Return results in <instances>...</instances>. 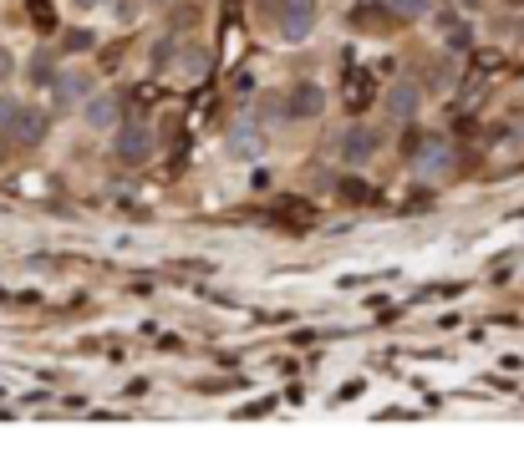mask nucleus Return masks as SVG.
<instances>
[{"label": "nucleus", "instance_id": "7", "mask_svg": "<svg viewBox=\"0 0 524 472\" xmlns=\"http://www.w3.org/2000/svg\"><path fill=\"white\" fill-rule=\"evenodd\" d=\"M82 117H87V127H112V122H117V97L87 92V107H82Z\"/></svg>", "mask_w": 524, "mask_h": 472}, {"label": "nucleus", "instance_id": "2", "mask_svg": "<svg viewBox=\"0 0 524 472\" xmlns=\"http://www.w3.org/2000/svg\"><path fill=\"white\" fill-rule=\"evenodd\" d=\"M311 31H316V0H280V36L305 41Z\"/></svg>", "mask_w": 524, "mask_h": 472}, {"label": "nucleus", "instance_id": "10", "mask_svg": "<svg viewBox=\"0 0 524 472\" xmlns=\"http://www.w3.org/2000/svg\"><path fill=\"white\" fill-rule=\"evenodd\" d=\"M51 92L62 97V102H82V97L92 92V81L82 77V72H62V77H51Z\"/></svg>", "mask_w": 524, "mask_h": 472}, {"label": "nucleus", "instance_id": "15", "mask_svg": "<svg viewBox=\"0 0 524 472\" xmlns=\"http://www.w3.org/2000/svg\"><path fill=\"white\" fill-rule=\"evenodd\" d=\"M31 81H51V66H47V56H36V66H31Z\"/></svg>", "mask_w": 524, "mask_h": 472}, {"label": "nucleus", "instance_id": "3", "mask_svg": "<svg viewBox=\"0 0 524 472\" xmlns=\"http://www.w3.org/2000/svg\"><path fill=\"white\" fill-rule=\"evenodd\" d=\"M321 112H326V92H321L316 81H301V87H290L286 117H296V122H311V117H321Z\"/></svg>", "mask_w": 524, "mask_h": 472}, {"label": "nucleus", "instance_id": "16", "mask_svg": "<svg viewBox=\"0 0 524 472\" xmlns=\"http://www.w3.org/2000/svg\"><path fill=\"white\" fill-rule=\"evenodd\" d=\"M11 77V51H0V81Z\"/></svg>", "mask_w": 524, "mask_h": 472}, {"label": "nucleus", "instance_id": "18", "mask_svg": "<svg viewBox=\"0 0 524 472\" xmlns=\"http://www.w3.org/2000/svg\"><path fill=\"white\" fill-rule=\"evenodd\" d=\"M520 36H524V21H520Z\"/></svg>", "mask_w": 524, "mask_h": 472}, {"label": "nucleus", "instance_id": "4", "mask_svg": "<svg viewBox=\"0 0 524 472\" xmlns=\"http://www.w3.org/2000/svg\"><path fill=\"white\" fill-rule=\"evenodd\" d=\"M377 153V138H372V127H347V132H341V142H336V157H341V163H366V157Z\"/></svg>", "mask_w": 524, "mask_h": 472}, {"label": "nucleus", "instance_id": "13", "mask_svg": "<svg viewBox=\"0 0 524 472\" xmlns=\"http://www.w3.org/2000/svg\"><path fill=\"white\" fill-rule=\"evenodd\" d=\"M448 26V46H468V31H463L459 21H443Z\"/></svg>", "mask_w": 524, "mask_h": 472}, {"label": "nucleus", "instance_id": "17", "mask_svg": "<svg viewBox=\"0 0 524 472\" xmlns=\"http://www.w3.org/2000/svg\"><path fill=\"white\" fill-rule=\"evenodd\" d=\"M72 5H82V11H87V5H97V0H72Z\"/></svg>", "mask_w": 524, "mask_h": 472}, {"label": "nucleus", "instance_id": "1", "mask_svg": "<svg viewBox=\"0 0 524 472\" xmlns=\"http://www.w3.org/2000/svg\"><path fill=\"white\" fill-rule=\"evenodd\" d=\"M0 132H11L16 142H41L47 112L31 107V102H0Z\"/></svg>", "mask_w": 524, "mask_h": 472}, {"label": "nucleus", "instance_id": "5", "mask_svg": "<svg viewBox=\"0 0 524 472\" xmlns=\"http://www.w3.org/2000/svg\"><path fill=\"white\" fill-rule=\"evenodd\" d=\"M229 153L235 157H260L265 153V132H260L254 122H235L229 127Z\"/></svg>", "mask_w": 524, "mask_h": 472}, {"label": "nucleus", "instance_id": "14", "mask_svg": "<svg viewBox=\"0 0 524 472\" xmlns=\"http://www.w3.org/2000/svg\"><path fill=\"white\" fill-rule=\"evenodd\" d=\"M168 56H174V41H159V46H153V66H163Z\"/></svg>", "mask_w": 524, "mask_h": 472}, {"label": "nucleus", "instance_id": "9", "mask_svg": "<svg viewBox=\"0 0 524 472\" xmlns=\"http://www.w3.org/2000/svg\"><path fill=\"white\" fill-rule=\"evenodd\" d=\"M428 153L417 157V173L423 178H433V173H448L453 168V153H448V142H423Z\"/></svg>", "mask_w": 524, "mask_h": 472}, {"label": "nucleus", "instance_id": "8", "mask_svg": "<svg viewBox=\"0 0 524 472\" xmlns=\"http://www.w3.org/2000/svg\"><path fill=\"white\" fill-rule=\"evenodd\" d=\"M417 112V87L413 81H398L392 92H387V117H398V122H408Z\"/></svg>", "mask_w": 524, "mask_h": 472}, {"label": "nucleus", "instance_id": "11", "mask_svg": "<svg viewBox=\"0 0 524 472\" xmlns=\"http://www.w3.org/2000/svg\"><path fill=\"white\" fill-rule=\"evenodd\" d=\"M428 5L433 0H392V16L398 21H423L428 16Z\"/></svg>", "mask_w": 524, "mask_h": 472}, {"label": "nucleus", "instance_id": "6", "mask_svg": "<svg viewBox=\"0 0 524 472\" xmlns=\"http://www.w3.org/2000/svg\"><path fill=\"white\" fill-rule=\"evenodd\" d=\"M112 148H117V157H123V163H143L148 157V127H123V132H117V138H112Z\"/></svg>", "mask_w": 524, "mask_h": 472}, {"label": "nucleus", "instance_id": "12", "mask_svg": "<svg viewBox=\"0 0 524 472\" xmlns=\"http://www.w3.org/2000/svg\"><path fill=\"white\" fill-rule=\"evenodd\" d=\"M138 11H143L138 0H112V16L123 21V26H133V21H138Z\"/></svg>", "mask_w": 524, "mask_h": 472}]
</instances>
